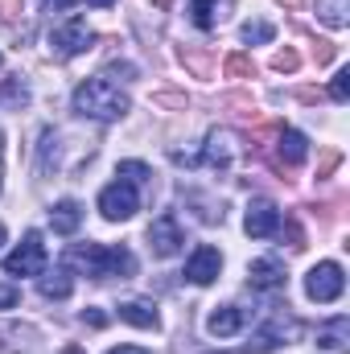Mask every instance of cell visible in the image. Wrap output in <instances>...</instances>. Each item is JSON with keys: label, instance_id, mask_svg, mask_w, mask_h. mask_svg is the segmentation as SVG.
I'll use <instances>...</instances> for the list:
<instances>
[{"label": "cell", "instance_id": "ffe728a7", "mask_svg": "<svg viewBox=\"0 0 350 354\" xmlns=\"http://www.w3.org/2000/svg\"><path fill=\"white\" fill-rule=\"evenodd\" d=\"M317 17L330 29H347L350 25V0H317Z\"/></svg>", "mask_w": 350, "mask_h": 354}, {"label": "cell", "instance_id": "f1b7e54d", "mask_svg": "<svg viewBox=\"0 0 350 354\" xmlns=\"http://www.w3.org/2000/svg\"><path fill=\"white\" fill-rule=\"evenodd\" d=\"M0 17L4 21H17L21 17V0H0Z\"/></svg>", "mask_w": 350, "mask_h": 354}, {"label": "cell", "instance_id": "cb8c5ba5", "mask_svg": "<svg viewBox=\"0 0 350 354\" xmlns=\"http://www.w3.org/2000/svg\"><path fill=\"white\" fill-rule=\"evenodd\" d=\"M330 95H334V103H347V99H350V71H338V75H334Z\"/></svg>", "mask_w": 350, "mask_h": 354}, {"label": "cell", "instance_id": "1f68e13d", "mask_svg": "<svg viewBox=\"0 0 350 354\" xmlns=\"http://www.w3.org/2000/svg\"><path fill=\"white\" fill-rule=\"evenodd\" d=\"M107 354H149V351H140V346H111Z\"/></svg>", "mask_w": 350, "mask_h": 354}, {"label": "cell", "instance_id": "7402d4cb", "mask_svg": "<svg viewBox=\"0 0 350 354\" xmlns=\"http://www.w3.org/2000/svg\"><path fill=\"white\" fill-rule=\"evenodd\" d=\"M272 37H276V29H272L268 21H248V25H243V41H248V46H260V41H272Z\"/></svg>", "mask_w": 350, "mask_h": 354}, {"label": "cell", "instance_id": "603a6c76", "mask_svg": "<svg viewBox=\"0 0 350 354\" xmlns=\"http://www.w3.org/2000/svg\"><path fill=\"white\" fill-rule=\"evenodd\" d=\"M120 177L132 181V185H145V181L153 177V169H149L145 161H120Z\"/></svg>", "mask_w": 350, "mask_h": 354}, {"label": "cell", "instance_id": "9a60e30c", "mask_svg": "<svg viewBox=\"0 0 350 354\" xmlns=\"http://www.w3.org/2000/svg\"><path fill=\"white\" fill-rule=\"evenodd\" d=\"M79 223H83V206H79L75 198L54 202V210H50V227H54V235H75Z\"/></svg>", "mask_w": 350, "mask_h": 354}, {"label": "cell", "instance_id": "f546056e", "mask_svg": "<svg viewBox=\"0 0 350 354\" xmlns=\"http://www.w3.org/2000/svg\"><path fill=\"white\" fill-rule=\"evenodd\" d=\"M334 58V46L330 41H317V62H330Z\"/></svg>", "mask_w": 350, "mask_h": 354}, {"label": "cell", "instance_id": "d6986e66", "mask_svg": "<svg viewBox=\"0 0 350 354\" xmlns=\"http://www.w3.org/2000/svg\"><path fill=\"white\" fill-rule=\"evenodd\" d=\"M347 334H350V322L347 317H334L326 330H317V346L330 354H342L347 351Z\"/></svg>", "mask_w": 350, "mask_h": 354}, {"label": "cell", "instance_id": "3957f363", "mask_svg": "<svg viewBox=\"0 0 350 354\" xmlns=\"http://www.w3.org/2000/svg\"><path fill=\"white\" fill-rule=\"evenodd\" d=\"M140 210V194H136V185L132 181H111L103 194H99V214L107 218V223H124V218H132Z\"/></svg>", "mask_w": 350, "mask_h": 354}, {"label": "cell", "instance_id": "9c48e42d", "mask_svg": "<svg viewBox=\"0 0 350 354\" xmlns=\"http://www.w3.org/2000/svg\"><path fill=\"white\" fill-rule=\"evenodd\" d=\"M243 231H248L252 239H268V235H276V231H280V210H276V202H268V198H256V202L248 206Z\"/></svg>", "mask_w": 350, "mask_h": 354}, {"label": "cell", "instance_id": "2e32d148", "mask_svg": "<svg viewBox=\"0 0 350 354\" xmlns=\"http://www.w3.org/2000/svg\"><path fill=\"white\" fill-rule=\"evenodd\" d=\"M120 322H128V326H136V330H157V326H161L153 301H124V305H120Z\"/></svg>", "mask_w": 350, "mask_h": 354}, {"label": "cell", "instance_id": "484cf974", "mask_svg": "<svg viewBox=\"0 0 350 354\" xmlns=\"http://www.w3.org/2000/svg\"><path fill=\"white\" fill-rule=\"evenodd\" d=\"M21 301V288L17 284H0V309H17Z\"/></svg>", "mask_w": 350, "mask_h": 354}, {"label": "cell", "instance_id": "ac0fdd59", "mask_svg": "<svg viewBox=\"0 0 350 354\" xmlns=\"http://www.w3.org/2000/svg\"><path fill=\"white\" fill-rule=\"evenodd\" d=\"M276 153H280V161H284V165H301V161L309 157V140H305L297 128H284V132H280Z\"/></svg>", "mask_w": 350, "mask_h": 354}, {"label": "cell", "instance_id": "836d02e7", "mask_svg": "<svg viewBox=\"0 0 350 354\" xmlns=\"http://www.w3.org/2000/svg\"><path fill=\"white\" fill-rule=\"evenodd\" d=\"M87 4H99V8H107V4H116V0H87Z\"/></svg>", "mask_w": 350, "mask_h": 354}, {"label": "cell", "instance_id": "4316f807", "mask_svg": "<svg viewBox=\"0 0 350 354\" xmlns=\"http://www.w3.org/2000/svg\"><path fill=\"white\" fill-rule=\"evenodd\" d=\"M272 66H276V71H297V54H293V50H280V54L272 58Z\"/></svg>", "mask_w": 350, "mask_h": 354}, {"label": "cell", "instance_id": "ba28073f", "mask_svg": "<svg viewBox=\"0 0 350 354\" xmlns=\"http://www.w3.org/2000/svg\"><path fill=\"white\" fill-rule=\"evenodd\" d=\"M181 243H185V231H181V223H177L174 214L153 218V227H149V248H153L161 260H165V256H177Z\"/></svg>", "mask_w": 350, "mask_h": 354}, {"label": "cell", "instance_id": "d6a6232c", "mask_svg": "<svg viewBox=\"0 0 350 354\" xmlns=\"http://www.w3.org/2000/svg\"><path fill=\"white\" fill-rule=\"evenodd\" d=\"M62 354H87V351H83V346H66Z\"/></svg>", "mask_w": 350, "mask_h": 354}, {"label": "cell", "instance_id": "4dcf8cb0", "mask_svg": "<svg viewBox=\"0 0 350 354\" xmlns=\"http://www.w3.org/2000/svg\"><path fill=\"white\" fill-rule=\"evenodd\" d=\"M42 4H46V8H50V12H54V8H58V12H62V8H71V4H75V0H42Z\"/></svg>", "mask_w": 350, "mask_h": 354}, {"label": "cell", "instance_id": "7a4b0ae2", "mask_svg": "<svg viewBox=\"0 0 350 354\" xmlns=\"http://www.w3.org/2000/svg\"><path fill=\"white\" fill-rule=\"evenodd\" d=\"M128 95L116 87L111 79H87L75 87V111L87 115V120H99V124H111L120 115H128Z\"/></svg>", "mask_w": 350, "mask_h": 354}, {"label": "cell", "instance_id": "e575fe53", "mask_svg": "<svg viewBox=\"0 0 350 354\" xmlns=\"http://www.w3.org/2000/svg\"><path fill=\"white\" fill-rule=\"evenodd\" d=\"M0 248H4V227H0Z\"/></svg>", "mask_w": 350, "mask_h": 354}, {"label": "cell", "instance_id": "5b68a950", "mask_svg": "<svg viewBox=\"0 0 350 354\" xmlns=\"http://www.w3.org/2000/svg\"><path fill=\"white\" fill-rule=\"evenodd\" d=\"M342 288H347V276H342V264H334V260L309 268V276H305V292H309V301H317V305L338 301Z\"/></svg>", "mask_w": 350, "mask_h": 354}, {"label": "cell", "instance_id": "4fadbf2b", "mask_svg": "<svg viewBox=\"0 0 350 354\" xmlns=\"http://www.w3.org/2000/svg\"><path fill=\"white\" fill-rule=\"evenodd\" d=\"M190 12H194V25L198 29H214L219 21H227L235 12V0H194Z\"/></svg>", "mask_w": 350, "mask_h": 354}, {"label": "cell", "instance_id": "7c38bea8", "mask_svg": "<svg viewBox=\"0 0 350 354\" xmlns=\"http://www.w3.org/2000/svg\"><path fill=\"white\" fill-rule=\"evenodd\" d=\"M248 284L252 288H264V292H272V288H284V264L280 260H252L248 268Z\"/></svg>", "mask_w": 350, "mask_h": 354}, {"label": "cell", "instance_id": "e0dca14e", "mask_svg": "<svg viewBox=\"0 0 350 354\" xmlns=\"http://www.w3.org/2000/svg\"><path fill=\"white\" fill-rule=\"evenodd\" d=\"M37 288H42L46 301H66L71 288H75V280H71L66 268H54V272H42V276H37Z\"/></svg>", "mask_w": 350, "mask_h": 354}, {"label": "cell", "instance_id": "8992f818", "mask_svg": "<svg viewBox=\"0 0 350 354\" xmlns=\"http://www.w3.org/2000/svg\"><path fill=\"white\" fill-rule=\"evenodd\" d=\"M91 37H95L91 25L75 17V21H66V25H58V29L50 33V46H54L58 58H75V54H83V50L91 46Z\"/></svg>", "mask_w": 350, "mask_h": 354}, {"label": "cell", "instance_id": "83f0119b", "mask_svg": "<svg viewBox=\"0 0 350 354\" xmlns=\"http://www.w3.org/2000/svg\"><path fill=\"white\" fill-rule=\"evenodd\" d=\"M83 322L95 326V330H103V326H107V313H103V309H83Z\"/></svg>", "mask_w": 350, "mask_h": 354}, {"label": "cell", "instance_id": "8d00e7d4", "mask_svg": "<svg viewBox=\"0 0 350 354\" xmlns=\"http://www.w3.org/2000/svg\"><path fill=\"white\" fill-rule=\"evenodd\" d=\"M0 153H4V149H0Z\"/></svg>", "mask_w": 350, "mask_h": 354}, {"label": "cell", "instance_id": "30bf717a", "mask_svg": "<svg viewBox=\"0 0 350 354\" xmlns=\"http://www.w3.org/2000/svg\"><path fill=\"white\" fill-rule=\"evenodd\" d=\"M231 157H235V136H231L227 128H214V132L206 136L202 161H206L210 169H227V165H231Z\"/></svg>", "mask_w": 350, "mask_h": 354}, {"label": "cell", "instance_id": "d590c367", "mask_svg": "<svg viewBox=\"0 0 350 354\" xmlns=\"http://www.w3.org/2000/svg\"><path fill=\"white\" fill-rule=\"evenodd\" d=\"M219 354H231V351H219Z\"/></svg>", "mask_w": 350, "mask_h": 354}, {"label": "cell", "instance_id": "52a82bcc", "mask_svg": "<svg viewBox=\"0 0 350 354\" xmlns=\"http://www.w3.org/2000/svg\"><path fill=\"white\" fill-rule=\"evenodd\" d=\"M219 272H223V256H219V248H210V243H198L194 248V256L185 260V280L190 284H214L219 280Z\"/></svg>", "mask_w": 350, "mask_h": 354}, {"label": "cell", "instance_id": "44dd1931", "mask_svg": "<svg viewBox=\"0 0 350 354\" xmlns=\"http://www.w3.org/2000/svg\"><path fill=\"white\" fill-rule=\"evenodd\" d=\"M25 103H29V87H25V79H21V75H12V79H4V83H0V107L21 111Z\"/></svg>", "mask_w": 350, "mask_h": 354}, {"label": "cell", "instance_id": "d4e9b609", "mask_svg": "<svg viewBox=\"0 0 350 354\" xmlns=\"http://www.w3.org/2000/svg\"><path fill=\"white\" fill-rule=\"evenodd\" d=\"M227 75H235V79H248V75H256V66H252V58L235 54V58H227Z\"/></svg>", "mask_w": 350, "mask_h": 354}, {"label": "cell", "instance_id": "277c9868", "mask_svg": "<svg viewBox=\"0 0 350 354\" xmlns=\"http://www.w3.org/2000/svg\"><path fill=\"white\" fill-rule=\"evenodd\" d=\"M4 272H8V276H42V272H46V243H42V231H29V235L21 239V248L4 256Z\"/></svg>", "mask_w": 350, "mask_h": 354}, {"label": "cell", "instance_id": "6da1fadb", "mask_svg": "<svg viewBox=\"0 0 350 354\" xmlns=\"http://www.w3.org/2000/svg\"><path fill=\"white\" fill-rule=\"evenodd\" d=\"M62 264L79 268L83 276H95V280H111V276L128 280V276H136V256H132L124 243H120V248H103V243H75V248L62 256Z\"/></svg>", "mask_w": 350, "mask_h": 354}, {"label": "cell", "instance_id": "8fae6325", "mask_svg": "<svg viewBox=\"0 0 350 354\" xmlns=\"http://www.w3.org/2000/svg\"><path fill=\"white\" fill-rule=\"evenodd\" d=\"M243 322H248V309H239V305H219V309L206 317V330H210L214 338H231V334L243 330Z\"/></svg>", "mask_w": 350, "mask_h": 354}, {"label": "cell", "instance_id": "5bb4252c", "mask_svg": "<svg viewBox=\"0 0 350 354\" xmlns=\"http://www.w3.org/2000/svg\"><path fill=\"white\" fill-rule=\"evenodd\" d=\"M297 334H301V326L293 317H276L272 326H264L260 334H256V346L252 351L264 354V351H272V346H280V342H288V338H297Z\"/></svg>", "mask_w": 350, "mask_h": 354}]
</instances>
